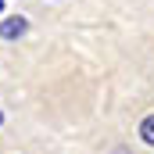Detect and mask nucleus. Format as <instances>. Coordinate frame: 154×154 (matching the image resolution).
Returning a JSON list of instances; mask_svg holds the SVG:
<instances>
[{
  "label": "nucleus",
  "mask_w": 154,
  "mask_h": 154,
  "mask_svg": "<svg viewBox=\"0 0 154 154\" xmlns=\"http://www.w3.org/2000/svg\"><path fill=\"white\" fill-rule=\"evenodd\" d=\"M140 140H143L147 147H154V115H147L140 122Z\"/></svg>",
  "instance_id": "f03ea898"
},
{
  "label": "nucleus",
  "mask_w": 154,
  "mask_h": 154,
  "mask_svg": "<svg viewBox=\"0 0 154 154\" xmlns=\"http://www.w3.org/2000/svg\"><path fill=\"white\" fill-rule=\"evenodd\" d=\"M29 32V18L25 14H7L0 22V39H22Z\"/></svg>",
  "instance_id": "f257e3e1"
},
{
  "label": "nucleus",
  "mask_w": 154,
  "mask_h": 154,
  "mask_svg": "<svg viewBox=\"0 0 154 154\" xmlns=\"http://www.w3.org/2000/svg\"><path fill=\"white\" fill-rule=\"evenodd\" d=\"M111 154H133V151H129V147H115Z\"/></svg>",
  "instance_id": "7ed1b4c3"
},
{
  "label": "nucleus",
  "mask_w": 154,
  "mask_h": 154,
  "mask_svg": "<svg viewBox=\"0 0 154 154\" xmlns=\"http://www.w3.org/2000/svg\"><path fill=\"white\" fill-rule=\"evenodd\" d=\"M0 125H4V111H0Z\"/></svg>",
  "instance_id": "20e7f679"
},
{
  "label": "nucleus",
  "mask_w": 154,
  "mask_h": 154,
  "mask_svg": "<svg viewBox=\"0 0 154 154\" xmlns=\"http://www.w3.org/2000/svg\"><path fill=\"white\" fill-rule=\"evenodd\" d=\"M0 4H4V0H0Z\"/></svg>",
  "instance_id": "39448f33"
}]
</instances>
